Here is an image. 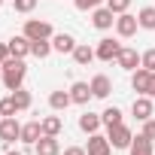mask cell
I'll use <instances>...</instances> for the list:
<instances>
[{
    "label": "cell",
    "instance_id": "6da1fadb",
    "mask_svg": "<svg viewBox=\"0 0 155 155\" xmlns=\"http://www.w3.org/2000/svg\"><path fill=\"white\" fill-rule=\"evenodd\" d=\"M25 76H28L25 58H12V55H9V58L3 61V85H6L9 91H15V88H21Z\"/></svg>",
    "mask_w": 155,
    "mask_h": 155
},
{
    "label": "cell",
    "instance_id": "7a4b0ae2",
    "mask_svg": "<svg viewBox=\"0 0 155 155\" xmlns=\"http://www.w3.org/2000/svg\"><path fill=\"white\" fill-rule=\"evenodd\" d=\"M25 37H28V40H52L55 31H52V25L43 21V18H28V21H25Z\"/></svg>",
    "mask_w": 155,
    "mask_h": 155
},
{
    "label": "cell",
    "instance_id": "3957f363",
    "mask_svg": "<svg viewBox=\"0 0 155 155\" xmlns=\"http://www.w3.org/2000/svg\"><path fill=\"white\" fill-rule=\"evenodd\" d=\"M21 140V125L15 116H3L0 119V143H15Z\"/></svg>",
    "mask_w": 155,
    "mask_h": 155
},
{
    "label": "cell",
    "instance_id": "277c9868",
    "mask_svg": "<svg viewBox=\"0 0 155 155\" xmlns=\"http://www.w3.org/2000/svg\"><path fill=\"white\" fill-rule=\"evenodd\" d=\"M107 137H110V143L116 146V149H128L131 146V140H134V134H131V128L122 122V125H113V128H107Z\"/></svg>",
    "mask_w": 155,
    "mask_h": 155
},
{
    "label": "cell",
    "instance_id": "5b68a950",
    "mask_svg": "<svg viewBox=\"0 0 155 155\" xmlns=\"http://www.w3.org/2000/svg\"><path fill=\"white\" fill-rule=\"evenodd\" d=\"M119 52H122V43L113 40V37H104V40L97 43V49H94V55H97L101 61H116Z\"/></svg>",
    "mask_w": 155,
    "mask_h": 155
},
{
    "label": "cell",
    "instance_id": "8992f818",
    "mask_svg": "<svg viewBox=\"0 0 155 155\" xmlns=\"http://www.w3.org/2000/svg\"><path fill=\"white\" fill-rule=\"evenodd\" d=\"M137 28H140V21H137V15H131V12H122V15H116V34L119 37H134L137 34Z\"/></svg>",
    "mask_w": 155,
    "mask_h": 155
},
{
    "label": "cell",
    "instance_id": "52a82bcc",
    "mask_svg": "<svg viewBox=\"0 0 155 155\" xmlns=\"http://www.w3.org/2000/svg\"><path fill=\"white\" fill-rule=\"evenodd\" d=\"M91 25H94L97 31H110V28L116 25V12H113L110 6H101V9H91Z\"/></svg>",
    "mask_w": 155,
    "mask_h": 155
},
{
    "label": "cell",
    "instance_id": "ba28073f",
    "mask_svg": "<svg viewBox=\"0 0 155 155\" xmlns=\"http://www.w3.org/2000/svg\"><path fill=\"white\" fill-rule=\"evenodd\" d=\"M149 85H152V73H149L146 67H137V70L131 73V88H134L137 94H149Z\"/></svg>",
    "mask_w": 155,
    "mask_h": 155
},
{
    "label": "cell",
    "instance_id": "9c48e42d",
    "mask_svg": "<svg viewBox=\"0 0 155 155\" xmlns=\"http://www.w3.org/2000/svg\"><path fill=\"white\" fill-rule=\"evenodd\" d=\"M152 97L149 94H140V97H134V107H131V113H134V119L137 122H146V119H152Z\"/></svg>",
    "mask_w": 155,
    "mask_h": 155
},
{
    "label": "cell",
    "instance_id": "30bf717a",
    "mask_svg": "<svg viewBox=\"0 0 155 155\" xmlns=\"http://www.w3.org/2000/svg\"><path fill=\"white\" fill-rule=\"evenodd\" d=\"M110 149H113L110 137H101V134H88V146H85V152H88V155H110Z\"/></svg>",
    "mask_w": 155,
    "mask_h": 155
},
{
    "label": "cell",
    "instance_id": "8fae6325",
    "mask_svg": "<svg viewBox=\"0 0 155 155\" xmlns=\"http://www.w3.org/2000/svg\"><path fill=\"white\" fill-rule=\"evenodd\" d=\"M116 64L122 67V70H137L140 67V55H137V49H128V46H122V52H119V58H116Z\"/></svg>",
    "mask_w": 155,
    "mask_h": 155
},
{
    "label": "cell",
    "instance_id": "7c38bea8",
    "mask_svg": "<svg viewBox=\"0 0 155 155\" xmlns=\"http://www.w3.org/2000/svg\"><path fill=\"white\" fill-rule=\"evenodd\" d=\"M88 85H91V94H94V97H101V101H104V97H110V91H113V82H110V76H107V73H97Z\"/></svg>",
    "mask_w": 155,
    "mask_h": 155
},
{
    "label": "cell",
    "instance_id": "4fadbf2b",
    "mask_svg": "<svg viewBox=\"0 0 155 155\" xmlns=\"http://www.w3.org/2000/svg\"><path fill=\"white\" fill-rule=\"evenodd\" d=\"M34 149H37V155H61L58 137H40V140L34 143Z\"/></svg>",
    "mask_w": 155,
    "mask_h": 155
},
{
    "label": "cell",
    "instance_id": "5bb4252c",
    "mask_svg": "<svg viewBox=\"0 0 155 155\" xmlns=\"http://www.w3.org/2000/svg\"><path fill=\"white\" fill-rule=\"evenodd\" d=\"M6 46H9V55H12V58H25V55H31V40H28L25 34H21V37H12Z\"/></svg>",
    "mask_w": 155,
    "mask_h": 155
},
{
    "label": "cell",
    "instance_id": "9a60e30c",
    "mask_svg": "<svg viewBox=\"0 0 155 155\" xmlns=\"http://www.w3.org/2000/svg\"><path fill=\"white\" fill-rule=\"evenodd\" d=\"M128 152H131V155H155V149H152V140H149L146 134L134 137V140H131V146H128Z\"/></svg>",
    "mask_w": 155,
    "mask_h": 155
},
{
    "label": "cell",
    "instance_id": "2e32d148",
    "mask_svg": "<svg viewBox=\"0 0 155 155\" xmlns=\"http://www.w3.org/2000/svg\"><path fill=\"white\" fill-rule=\"evenodd\" d=\"M94 58H97V55H94V49H91V46H85V43H76V49H73V61L79 64V67H88Z\"/></svg>",
    "mask_w": 155,
    "mask_h": 155
},
{
    "label": "cell",
    "instance_id": "e0dca14e",
    "mask_svg": "<svg viewBox=\"0 0 155 155\" xmlns=\"http://www.w3.org/2000/svg\"><path fill=\"white\" fill-rule=\"evenodd\" d=\"M70 97H73V104H88L94 94H91V85L88 82H73L70 85Z\"/></svg>",
    "mask_w": 155,
    "mask_h": 155
},
{
    "label": "cell",
    "instance_id": "ac0fdd59",
    "mask_svg": "<svg viewBox=\"0 0 155 155\" xmlns=\"http://www.w3.org/2000/svg\"><path fill=\"white\" fill-rule=\"evenodd\" d=\"M52 49H55V52H61V55H67V52L73 55V49H76V40H73L70 34H55V37H52Z\"/></svg>",
    "mask_w": 155,
    "mask_h": 155
},
{
    "label": "cell",
    "instance_id": "d6986e66",
    "mask_svg": "<svg viewBox=\"0 0 155 155\" xmlns=\"http://www.w3.org/2000/svg\"><path fill=\"white\" fill-rule=\"evenodd\" d=\"M101 125H104V119L97 113H82L79 116V131H85V134H97Z\"/></svg>",
    "mask_w": 155,
    "mask_h": 155
},
{
    "label": "cell",
    "instance_id": "ffe728a7",
    "mask_svg": "<svg viewBox=\"0 0 155 155\" xmlns=\"http://www.w3.org/2000/svg\"><path fill=\"white\" fill-rule=\"evenodd\" d=\"M40 137H43V125H40V122H28V125H21V143L34 146Z\"/></svg>",
    "mask_w": 155,
    "mask_h": 155
},
{
    "label": "cell",
    "instance_id": "44dd1931",
    "mask_svg": "<svg viewBox=\"0 0 155 155\" xmlns=\"http://www.w3.org/2000/svg\"><path fill=\"white\" fill-rule=\"evenodd\" d=\"M40 125H43V137H58L64 128L61 116H46V119H40Z\"/></svg>",
    "mask_w": 155,
    "mask_h": 155
},
{
    "label": "cell",
    "instance_id": "7402d4cb",
    "mask_svg": "<svg viewBox=\"0 0 155 155\" xmlns=\"http://www.w3.org/2000/svg\"><path fill=\"white\" fill-rule=\"evenodd\" d=\"M73 104V97H70V91H52L49 94V107L55 110V113H61V110H67Z\"/></svg>",
    "mask_w": 155,
    "mask_h": 155
},
{
    "label": "cell",
    "instance_id": "603a6c76",
    "mask_svg": "<svg viewBox=\"0 0 155 155\" xmlns=\"http://www.w3.org/2000/svg\"><path fill=\"white\" fill-rule=\"evenodd\" d=\"M55 49H52V40H31V55L34 58H49Z\"/></svg>",
    "mask_w": 155,
    "mask_h": 155
},
{
    "label": "cell",
    "instance_id": "cb8c5ba5",
    "mask_svg": "<svg viewBox=\"0 0 155 155\" xmlns=\"http://www.w3.org/2000/svg\"><path fill=\"white\" fill-rule=\"evenodd\" d=\"M137 21H140L143 31H155V6H143L137 12Z\"/></svg>",
    "mask_w": 155,
    "mask_h": 155
},
{
    "label": "cell",
    "instance_id": "d4e9b609",
    "mask_svg": "<svg viewBox=\"0 0 155 155\" xmlns=\"http://www.w3.org/2000/svg\"><path fill=\"white\" fill-rule=\"evenodd\" d=\"M101 119H104V125H107V128L122 125V110H119V107H107V110L101 113Z\"/></svg>",
    "mask_w": 155,
    "mask_h": 155
},
{
    "label": "cell",
    "instance_id": "484cf974",
    "mask_svg": "<svg viewBox=\"0 0 155 155\" xmlns=\"http://www.w3.org/2000/svg\"><path fill=\"white\" fill-rule=\"evenodd\" d=\"M12 101H15V107H18V110H31V91L15 88V91H12Z\"/></svg>",
    "mask_w": 155,
    "mask_h": 155
},
{
    "label": "cell",
    "instance_id": "4316f807",
    "mask_svg": "<svg viewBox=\"0 0 155 155\" xmlns=\"http://www.w3.org/2000/svg\"><path fill=\"white\" fill-rule=\"evenodd\" d=\"M140 67H146L149 73H155V49H146L140 55Z\"/></svg>",
    "mask_w": 155,
    "mask_h": 155
},
{
    "label": "cell",
    "instance_id": "83f0119b",
    "mask_svg": "<svg viewBox=\"0 0 155 155\" xmlns=\"http://www.w3.org/2000/svg\"><path fill=\"white\" fill-rule=\"evenodd\" d=\"M12 6H15V12L28 15V12H34V9H37V0H12Z\"/></svg>",
    "mask_w": 155,
    "mask_h": 155
},
{
    "label": "cell",
    "instance_id": "f1b7e54d",
    "mask_svg": "<svg viewBox=\"0 0 155 155\" xmlns=\"http://www.w3.org/2000/svg\"><path fill=\"white\" fill-rule=\"evenodd\" d=\"M18 113V107H15V101H12V94L9 97H3L0 101V116H15Z\"/></svg>",
    "mask_w": 155,
    "mask_h": 155
},
{
    "label": "cell",
    "instance_id": "f546056e",
    "mask_svg": "<svg viewBox=\"0 0 155 155\" xmlns=\"http://www.w3.org/2000/svg\"><path fill=\"white\" fill-rule=\"evenodd\" d=\"M107 6L116 12V15H122V12H128V6H131V0H107Z\"/></svg>",
    "mask_w": 155,
    "mask_h": 155
},
{
    "label": "cell",
    "instance_id": "4dcf8cb0",
    "mask_svg": "<svg viewBox=\"0 0 155 155\" xmlns=\"http://www.w3.org/2000/svg\"><path fill=\"white\" fill-rule=\"evenodd\" d=\"M73 3H76V9L88 12V9H97V3H101V0H73Z\"/></svg>",
    "mask_w": 155,
    "mask_h": 155
},
{
    "label": "cell",
    "instance_id": "1f68e13d",
    "mask_svg": "<svg viewBox=\"0 0 155 155\" xmlns=\"http://www.w3.org/2000/svg\"><path fill=\"white\" fill-rule=\"evenodd\" d=\"M143 134H146L149 140H155V119H146V122H143Z\"/></svg>",
    "mask_w": 155,
    "mask_h": 155
},
{
    "label": "cell",
    "instance_id": "d6a6232c",
    "mask_svg": "<svg viewBox=\"0 0 155 155\" xmlns=\"http://www.w3.org/2000/svg\"><path fill=\"white\" fill-rule=\"evenodd\" d=\"M64 155H88V152H85V146H67Z\"/></svg>",
    "mask_w": 155,
    "mask_h": 155
},
{
    "label": "cell",
    "instance_id": "836d02e7",
    "mask_svg": "<svg viewBox=\"0 0 155 155\" xmlns=\"http://www.w3.org/2000/svg\"><path fill=\"white\" fill-rule=\"evenodd\" d=\"M6 58H9V46H6V43H0V64H3Z\"/></svg>",
    "mask_w": 155,
    "mask_h": 155
},
{
    "label": "cell",
    "instance_id": "e575fe53",
    "mask_svg": "<svg viewBox=\"0 0 155 155\" xmlns=\"http://www.w3.org/2000/svg\"><path fill=\"white\" fill-rule=\"evenodd\" d=\"M149 97H155V73H152V85H149Z\"/></svg>",
    "mask_w": 155,
    "mask_h": 155
},
{
    "label": "cell",
    "instance_id": "d590c367",
    "mask_svg": "<svg viewBox=\"0 0 155 155\" xmlns=\"http://www.w3.org/2000/svg\"><path fill=\"white\" fill-rule=\"evenodd\" d=\"M0 79H3V64H0Z\"/></svg>",
    "mask_w": 155,
    "mask_h": 155
},
{
    "label": "cell",
    "instance_id": "8d00e7d4",
    "mask_svg": "<svg viewBox=\"0 0 155 155\" xmlns=\"http://www.w3.org/2000/svg\"><path fill=\"white\" fill-rule=\"evenodd\" d=\"M6 155H21V152H6Z\"/></svg>",
    "mask_w": 155,
    "mask_h": 155
},
{
    "label": "cell",
    "instance_id": "74e56055",
    "mask_svg": "<svg viewBox=\"0 0 155 155\" xmlns=\"http://www.w3.org/2000/svg\"><path fill=\"white\" fill-rule=\"evenodd\" d=\"M0 6H3V0H0Z\"/></svg>",
    "mask_w": 155,
    "mask_h": 155
},
{
    "label": "cell",
    "instance_id": "f35d334b",
    "mask_svg": "<svg viewBox=\"0 0 155 155\" xmlns=\"http://www.w3.org/2000/svg\"><path fill=\"white\" fill-rule=\"evenodd\" d=\"M0 119H3V116H0Z\"/></svg>",
    "mask_w": 155,
    "mask_h": 155
}]
</instances>
